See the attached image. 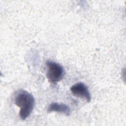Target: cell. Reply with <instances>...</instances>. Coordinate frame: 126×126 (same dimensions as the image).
Masks as SVG:
<instances>
[{
	"label": "cell",
	"instance_id": "7a4b0ae2",
	"mask_svg": "<svg viewBox=\"0 0 126 126\" xmlns=\"http://www.w3.org/2000/svg\"><path fill=\"white\" fill-rule=\"evenodd\" d=\"M46 65V75L50 83L55 84L63 79L64 75V70L61 64L53 61H48Z\"/></svg>",
	"mask_w": 126,
	"mask_h": 126
},
{
	"label": "cell",
	"instance_id": "6da1fadb",
	"mask_svg": "<svg viewBox=\"0 0 126 126\" xmlns=\"http://www.w3.org/2000/svg\"><path fill=\"white\" fill-rule=\"evenodd\" d=\"M14 102L20 108L19 115L23 120L29 117L35 104L34 98L32 95L25 90H19L16 93Z\"/></svg>",
	"mask_w": 126,
	"mask_h": 126
},
{
	"label": "cell",
	"instance_id": "3957f363",
	"mask_svg": "<svg viewBox=\"0 0 126 126\" xmlns=\"http://www.w3.org/2000/svg\"><path fill=\"white\" fill-rule=\"evenodd\" d=\"M70 91L74 96L83 98L88 102H90L91 100V96L88 88L82 82H78L72 85L70 88Z\"/></svg>",
	"mask_w": 126,
	"mask_h": 126
},
{
	"label": "cell",
	"instance_id": "277c9868",
	"mask_svg": "<svg viewBox=\"0 0 126 126\" xmlns=\"http://www.w3.org/2000/svg\"><path fill=\"white\" fill-rule=\"evenodd\" d=\"M48 112H56L63 114L66 116H69L71 114V109L68 105L64 103L53 102L51 103L47 109Z\"/></svg>",
	"mask_w": 126,
	"mask_h": 126
}]
</instances>
